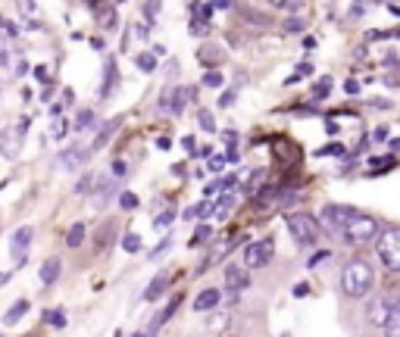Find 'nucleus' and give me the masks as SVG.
I'll return each instance as SVG.
<instances>
[{
    "label": "nucleus",
    "instance_id": "1",
    "mask_svg": "<svg viewBox=\"0 0 400 337\" xmlns=\"http://www.w3.org/2000/svg\"><path fill=\"white\" fill-rule=\"evenodd\" d=\"M376 287V272L366 259H350L341 272V291L350 296V300H363V296L372 294Z\"/></svg>",
    "mask_w": 400,
    "mask_h": 337
},
{
    "label": "nucleus",
    "instance_id": "2",
    "mask_svg": "<svg viewBox=\"0 0 400 337\" xmlns=\"http://www.w3.org/2000/svg\"><path fill=\"white\" fill-rule=\"evenodd\" d=\"M378 231H382V228H378V222L372 219V215L353 210L348 215V222H344V228H341V238L348 241V244L359 247V244H369V241H376Z\"/></svg>",
    "mask_w": 400,
    "mask_h": 337
},
{
    "label": "nucleus",
    "instance_id": "3",
    "mask_svg": "<svg viewBox=\"0 0 400 337\" xmlns=\"http://www.w3.org/2000/svg\"><path fill=\"white\" fill-rule=\"evenodd\" d=\"M285 225H288L291 238H294L300 247H316L319 241H322V225L306 213H288L285 215Z\"/></svg>",
    "mask_w": 400,
    "mask_h": 337
},
{
    "label": "nucleus",
    "instance_id": "4",
    "mask_svg": "<svg viewBox=\"0 0 400 337\" xmlns=\"http://www.w3.org/2000/svg\"><path fill=\"white\" fill-rule=\"evenodd\" d=\"M376 250H378V259L385 262V268H388V272H400V228L397 225L378 231Z\"/></svg>",
    "mask_w": 400,
    "mask_h": 337
},
{
    "label": "nucleus",
    "instance_id": "5",
    "mask_svg": "<svg viewBox=\"0 0 400 337\" xmlns=\"http://www.w3.org/2000/svg\"><path fill=\"white\" fill-rule=\"evenodd\" d=\"M272 256H276V244H272V238L250 241V244L244 247L241 266L244 268H263V266H269V262H272Z\"/></svg>",
    "mask_w": 400,
    "mask_h": 337
},
{
    "label": "nucleus",
    "instance_id": "6",
    "mask_svg": "<svg viewBox=\"0 0 400 337\" xmlns=\"http://www.w3.org/2000/svg\"><path fill=\"white\" fill-rule=\"evenodd\" d=\"M25 128H29V122H19L16 128H6L3 134H0V150H3V157H19V150H22V134H25Z\"/></svg>",
    "mask_w": 400,
    "mask_h": 337
},
{
    "label": "nucleus",
    "instance_id": "7",
    "mask_svg": "<svg viewBox=\"0 0 400 337\" xmlns=\"http://www.w3.org/2000/svg\"><path fill=\"white\" fill-rule=\"evenodd\" d=\"M350 213H353L350 206H335V203H329V206L322 210V225L329 228L331 234H341V228H344V222H348Z\"/></svg>",
    "mask_w": 400,
    "mask_h": 337
},
{
    "label": "nucleus",
    "instance_id": "8",
    "mask_svg": "<svg viewBox=\"0 0 400 337\" xmlns=\"http://www.w3.org/2000/svg\"><path fill=\"white\" fill-rule=\"evenodd\" d=\"M238 203H241V194L229 191V194H222V197H219L216 203L210 206V215H213V219H216V222H225L231 213L238 210Z\"/></svg>",
    "mask_w": 400,
    "mask_h": 337
},
{
    "label": "nucleus",
    "instance_id": "9",
    "mask_svg": "<svg viewBox=\"0 0 400 337\" xmlns=\"http://www.w3.org/2000/svg\"><path fill=\"white\" fill-rule=\"evenodd\" d=\"M394 303H397V300H388V296H378V300H372L369 309H366V319H369L372 325L385 328V322H388V315H391V309H394Z\"/></svg>",
    "mask_w": 400,
    "mask_h": 337
},
{
    "label": "nucleus",
    "instance_id": "10",
    "mask_svg": "<svg viewBox=\"0 0 400 337\" xmlns=\"http://www.w3.org/2000/svg\"><path fill=\"white\" fill-rule=\"evenodd\" d=\"M88 157H91V150H85V147H66V150L57 157V166L66 168V172H72V168L88 163Z\"/></svg>",
    "mask_w": 400,
    "mask_h": 337
},
{
    "label": "nucleus",
    "instance_id": "11",
    "mask_svg": "<svg viewBox=\"0 0 400 337\" xmlns=\"http://www.w3.org/2000/svg\"><path fill=\"white\" fill-rule=\"evenodd\" d=\"M31 238H35V228H31V225H22L16 234H13V247H10V253H13V259H16V262H22V259H25V250L31 247Z\"/></svg>",
    "mask_w": 400,
    "mask_h": 337
},
{
    "label": "nucleus",
    "instance_id": "12",
    "mask_svg": "<svg viewBox=\"0 0 400 337\" xmlns=\"http://www.w3.org/2000/svg\"><path fill=\"white\" fill-rule=\"evenodd\" d=\"M248 268L244 266H238V262H229L225 266V287H229L231 294H238V291H244L248 287Z\"/></svg>",
    "mask_w": 400,
    "mask_h": 337
},
{
    "label": "nucleus",
    "instance_id": "13",
    "mask_svg": "<svg viewBox=\"0 0 400 337\" xmlns=\"http://www.w3.org/2000/svg\"><path fill=\"white\" fill-rule=\"evenodd\" d=\"M191 97H194L191 87H172V91H169V116H182Z\"/></svg>",
    "mask_w": 400,
    "mask_h": 337
},
{
    "label": "nucleus",
    "instance_id": "14",
    "mask_svg": "<svg viewBox=\"0 0 400 337\" xmlns=\"http://www.w3.org/2000/svg\"><path fill=\"white\" fill-rule=\"evenodd\" d=\"M219 300H222V291H216V287H206V291H200L194 296V309L197 313H206V309H216Z\"/></svg>",
    "mask_w": 400,
    "mask_h": 337
},
{
    "label": "nucleus",
    "instance_id": "15",
    "mask_svg": "<svg viewBox=\"0 0 400 337\" xmlns=\"http://www.w3.org/2000/svg\"><path fill=\"white\" fill-rule=\"evenodd\" d=\"M169 285V275L166 272H159V275H153V281L148 285V291H144V300H159V296H163V287Z\"/></svg>",
    "mask_w": 400,
    "mask_h": 337
},
{
    "label": "nucleus",
    "instance_id": "16",
    "mask_svg": "<svg viewBox=\"0 0 400 337\" xmlns=\"http://www.w3.org/2000/svg\"><path fill=\"white\" fill-rule=\"evenodd\" d=\"M59 268H63V262H59V259H48V262H44L41 272H38L41 285H53V281L59 278Z\"/></svg>",
    "mask_w": 400,
    "mask_h": 337
},
{
    "label": "nucleus",
    "instance_id": "17",
    "mask_svg": "<svg viewBox=\"0 0 400 337\" xmlns=\"http://www.w3.org/2000/svg\"><path fill=\"white\" fill-rule=\"evenodd\" d=\"M188 13L194 16L197 25H203V22H210V19H213V3H191Z\"/></svg>",
    "mask_w": 400,
    "mask_h": 337
},
{
    "label": "nucleus",
    "instance_id": "18",
    "mask_svg": "<svg viewBox=\"0 0 400 337\" xmlns=\"http://www.w3.org/2000/svg\"><path fill=\"white\" fill-rule=\"evenodd\" d=\"M385 337H400V303H394L388 322H385Z\"/></svg>",
    "mask_w": 400,
    "mask_h": 337
},
{
    "label": "nucleus",
    "instance_id": "19",
    "mask_svg": "<svg viewBox=\"0 0 400 337\" xmlns=\"http://www.w3.org/2000/svg\"><path fill=\"white\" fill-rule=\"evenodd\" d=\"M229 322H231V315L229 313H213L210 319H206V328H210V331H225V328H229Z\"/></svg>",
    "mask_w": 400,
    "mask_h": 337
},
{
    "label": "nucleus",
    "instance_id": "20",
    "mask_svg": "<svg viewBox=\"0 0 400 337\" xmlns=\"http://www.w3.org/2000/svg\"><path fill=\"white\" fill-rule=\"evenodd\" d=\"M131 41H148V25H129V35H125V47H131Z\"/></svg>",
    "mask_w": 400,
    "mask_h": 337
},
{
    "label": "nucleus",
    "instance_id": "21",
    "mask_svg": "<svg viewBox=\"0 0 400 337\" xmlns=\"http://www.w3.org/2000/svg\"><path fill=\"white\" fill-rule=\"evenodd\" d=\"M110 87H116V63H106L103 87H100V97H110Z\"/></svg>",
    "mask_w": 400,
    "mask_h": 337
},
{
    "label": "nucleus",
    "instance_id": "22",
    "mask_svg": "<svg viewBox=\"0 0 400 337\" xmlns=\"http://www.w3.org/2000/svg\"><path fill=\"white\" fill-rule=\"evenodd\" d=\"M66 244H69V247H82L85 244V225H82V222H76V225L69 228V234H66Z\"/></svg>",
    "mask_w": 400,
    "mask_h": 337
},
{
    "label": "nucleus",
    "instance_id": "23",
    "mask_svg": "<svg viewBox=\"0 0 400 337\" xmlns=\"http://www.w3.org/2000/svg\"><path fill=\"white\" fill-rule=\"evenodd\" d=\"M25 313H29V300H19L16 306H10V313L3 315V322H6V325H13V322H19Z\"/></svg>",
    "mask_w": 400,
    "mask_h": 337
},
{
    "label": "nucleus",
    "instance_id": "24",
    "mask_svg": "<svg viewBox=\"0 0 400 337\" xmlns=\"http://www.w3.org/2000/svg\"><path fill=\"white\" fill-rule=\"evenodd\" d=\"M94 125H97L94 110H82V113H78V119H76V128H78V131H85V128H94Z\"/></svg>",
    "mask_w": 400,
    "mask_h": 337
},
{
    "label": "nucleus",
    "instance_id": "25",
    "mask_svg": "<svg viewBox=\"0 0 400 337\" xmlns=\"http://www.w3.org/2000/svg\"><path fill=\"white\" fill-rule=\"evenodd\" d=\"M125 175H129V163H125V159H116V163H110V172H106V178L119 181V178H125Z\"/></svg>",
    "mask_w": 400,
    "mask_h": 337
},
{
    "label": "nucleus",
    "instance_id": "26",
    "mask_svg": "<svg viewBox=\"0 0 400 337\" xmlns=\"http://www.w3.org/2000/svg\"><path fill=\"white\" fill-rule=\"evenodd\" d=\"M138 69H141L144 76H150V72L157 69V57H153V53H138Z\"/></svg>",
    "mask_w": 400,
    "mask_h": 337
},
{
    "label": "nucleus",
    "instance_id": "27",
    "mask_svg": "<svg viewBox=\"0 0 400 337\" xmlns=\"http://www.w3.org/2000/svg\"><path fill=\"white\" fill-rule=\"evenodd\" d=\"M197 125L203 128V131H216V119H213L210 110H200L197 113Z\"/></svg>",
    "mask_w": 400,
    "mask_h": 337
},
{
    "label": "nucleus",
    "instance_id": "28",
    "mask_svg": "<svg viewBox=\"0 0 400 337\" xmlns=\"http://www.w3.org/2000/svg\"><path fill=\"white\" fill-rule=\"evenodd\" d=\"M66 128H69V122H66L63 116H57V119H53V125H50V138H53V141H59V138L66 134Z\"/></svg>",
    "mask_w": 400,
    "mask_h": 337
},
{
    "label": "nucleus",
    "instance_id": "29",
    "mask_svg": "<svg viewBox=\"0 0 400 337\" xmlns=\"http://www.w3.org/2000/svg\"><path fill=\"white\" fill-rule=\"evenodd\" d=\"M213 238V225H200L197 231H194V241H191V247H197V244H206V241Z\"/></svg>",
    "mask_w": 400,
    "mask_h": 337
},
{
    "label": "nucleus",
    "instance_id": "30",
    "mask_svg": "<svg viewBox=\"0 0 400 337\" xmlns=\"http://www.w3.org/2000/svg\"><path fill=\"white\" fill-rule=\"evenodd\" d=\"M329 87H331V78H319V85L313 87V100H325L329 97Z\"/></svg>",
    "mask_w": 400,
    "mask_h": 337
},
{
    "label": "nucleus",
    "instance_id": "31",
    "mask_svg": "<svg viewBox=\"0 0 400 337\" xmlns=\"http://www.w3.org/2000/svg\"><path fill=\"white\" fill-rule=\"evenodd\" d=\"M122 247H125L129 253H138V250H141V238H138L135 231H129V234L122 238Z\"/></svg>",
    "mask_w": 400,
    "mask_h": 337
},
{
    "label": "nucleus",
    "instance_id": "32",
    "mask_svg": "<svg viewBox=\"0 0 400 337\" xmlns=\"http://www.w3.org/2000/svg\"><path fill=\"white\" fill-rule=\"evenodd\" d=\"M116 125H119V122H106L103 128H100V134H97V141H94V147H91V150H100V147L106 144V138H110V131H113Z\"/></svg>",
    "mask_w": 400,
    "mask_h": 337
},
{
    "label": "nucleus",
    "instance_id": "33",
    "mask_svg": "<svg viewBox=\"0 0 400 337\" xmlns=\"http://www.w3.org/2000/svg\"><path fill=\"white\" fill-rule=\"evenodd\" d=\"M259 181H263V168H257V172L248 178V185H244V191H250V194H259Z\"/></svg>",
    "mask_w": 400,
    "mask_h": 337
},
{
    "label": "nucleus",
    "instance_id": "34",
    "mask_svg": "<svg viewBox=\"0 0 400 337\" xmlns=\"http://www.w3.org/2000/svg\"><path fill=\"white\" fill-rule=\"evenodd\" d=\"M119 206H122V210H135V206H138V197H135L131 191H122V194H119Z\"/></svg>",
    "mask_w": 400,
    "mask_h": 337
},
{
    "label": "nucleus",
    "instance_id": "35",
    "mask_svg": "<svg viewBox=\"0 0 400 337\" xmlns=\"http://www.w3.org/2000/svg\"><path fill=\"white\" fill-rule=\"evenodd\" d=\"M172 210H166V213H159L157 219H153V228H157V231H163V228H169V222H172Z\"/></svg>",
    "mask_w": 400,
    "mask_h": 337
},
{
    "label": "nucleus",
    "instance_id": "36",
    "mask_svg": "<svg viewBox=\"0 0 400 337\" xmlns=\"http://www.w3.org/2000/svg\"><path fill=\"white\" fill-rule=\"evenodd\" d=\"M225 163H229V159H225V157H219V153H216V157H210V163H206V168H210V172H222V168H225Z\"/></svg>",
    "mask_w": 400,
    "mask_h": 337
},
{
    "label": "nucleus",
    "instance_id": "37",
    "mask_svg": "<svg viewBox=\"0 0 400 337\" xmlns=\"http://www.w3.org/2000/svg\"><path fill=\"white\" fill-rule=\"evenodd\" d=\"M48 322L50 325H57V328H63L66 325V313L63 309H53V313H48Z\"/></svg>",
    "mask_w": 400,
    "mask_h": 337
},
{
    "label": "nucleus",
    "instance_id": "38",
    "mask_svg": "<svg viewBox=\"0 0 400 337\" xmlns=\"http://www.w3.org/2000/svg\"><path fill=\"white\" fill-rule=\"evenodd\" d=\"M203 87H222V76H219V72H206V76H203Z\"/></svg>",
    "mask_w": 400,
    "mask_h": 337
},
{
    "label": "nucleus",
    "instance_id": "39",
    "mask_svg": "<svg viewBox=\"0 0 400 337\" xmlns=\"http://www.w3.org/2000/svg\"><path fill=\"white\" fill-rule=\"evenodd\" d=\"M91 187H94V175H85V178L78 181V187H76V191H78V194H88Z\"/></svg>",
    "mask_w": 400,
    "mask_h": 337
},
{
    "label": "nucleus",
    "instance_id": "40",
    "mask_svg": "<svg viewBox=\"0 0 400 337\" xmlns=\"http://www.w3.org/2000/svg\"><path fill=\"white\" fill-rule=\"evenodd\" d=\"M303 19H285V31H303Z\"/></svg>",
    "mask_w": 400,
    "mask_h": 337
},
{
    "label": "nucleus",
    "instance_id": "41",
    "mask_svg": "<svg viewBox=\"0 0 400 337\" xmlns=\"http://www.w3.org/2000/svg\"><path fill=\"white\" fill-rule=\"evenodd\" d=\"M141 10H144V13H148V22H153V19H157V13H159V10H163V6H159V3H144V6H141Z\"/></svg>",
    "mask_w": 400,
    "mask_h": 337
},
{
    "label": "nucleus",
    "instance_id": "42",
    "mask_svg": "<svg viewBox=\"0 0 400 337\" xmlns=\"http://www.w3.org/2000/svg\"><path fill=\"white\" fill-rule=\"evenodd\" d=\"M372 166H376V168H391V166H394V157H376V159H372Z\"/></svg>",
    "mask_w": 400,
    "mask_h": 337
},
{
    "label": "nucleus",
    "instance_id": "43",
    "mask_svg": "<svg viewBox=\"0 0 400 337\" xmlns=\"http://www.w3.org/2000/svg\"><path fill=\"white\" fill-rule=\"evenodd\" d=\"M310 72H313V66H310V63H300V66H297V76H291V78H288V82H297V78L310 76Z\"/></svg>",
    "mask_w": 400,
    "mask_h": 337
},
{
    "label": "nucleus",
    "instance_id": "44",
    "mask_svg": "<svg viewBox=\"0 0 400 337\" xmlns=\"http://www.w3.org/2000/svg\"><path fill=\"white\" fill-rule=\"evenodd\" d=\"M235 94H238V87H235V91H225L222 97H219V106H231V103H235Z\"/></svg>",
    "mask_w": 400,
    "mask_h": 337
},
{
    "label": "nucleus",
    "instance_id": "45",
    "mask_svg": "<svg viewBox=\"0 0 400 337\" xmlns=\"http://www.w3.org/2000/svg\"><path fill=\"white\" fill-rule=\"evenodd\" d=\"M169 247H172V238H166V241H163V244H159V247H157V250H153L150 256H153V259H159V256H163L166 250H169Z\"/></svg>",
    "mask_w": 400,
    "mask_h": 337
},
{
    "label": "nucleus",
    "instance_id": "46",
    "mask_svg": "<svg viewBox=\"0 0 400 337\" xmlns=\"http://www.w3.org/2000/svg\"><path fill=\"white\" fill-rule=\"evenodd\" d=\"M182 147L191 153V157H194V153H197V144H194V138H191V134H188V138H182Z\"/></svg>",
    "mask_w": 400,
    "mask_h": 337
},
{
    "label": "nucleus",
    "instance_id": "47",
    "mask_svg": "<svg viewBox=\"0 0 400 337\" xmlns=\"http://www.w3.org/2000/svg\"><path fill=\"white\" fill-rule=\"evenodd\" d=\"M319 153H322V157H329V153H344V147L341 144H329V147H322Z\"/></svg>",
    "mask_w": 400,
    "mask_h": 337
},
{
    "label": "nucleus",
    "instance_id": "48",
    "mask_svg": "<svg viewBox=\"0 0 400 337\" xmlns=\"http://www.w3.org/2000/svg\"><path fill=\"white\" fill-rule=\"evenodd\" d=\"M203 191H206V197H213L216 191H222V181H213V185H206Z\"/></svg>",
    "mask_w": 400,
    "mask_h": 337
},
{
    "label": "nucleus",
    "instance_id": "49",
    "mask_svg": "<svg viewBox=\"0 0 400 337\" xmlns=\"http://www.w3.org/2000/svg\"><path fill=\"white\" fill-rule=\"evenodd\" d=\"M322 259H329V253H325V250H322V253H316V256H313V259H310V262H306V268H313V266H316V262H322Z\"/></svg>",
    "mask_w": 400,
    "mask_h": 337
},
{
    "label": "nucleus",
    "instance_id": "50",
    "mask_svg": "<svg viewBox=\"0 0 400 337\" xmlns=\"http://www.w3.org/2000/svg\"><path fill=\"white\" fill-rule=\"evenodd\" d=\"M35 78H41V82H50V72L44 69V66H38V69H35Z\"/></svg>",
    "mask_w": 400,
    "mask_h": 337
},
{
    "label": "nucleus",
    "instance_id": "51",
    "mask_svg": "<svg viewBox=\"0 0 400 337\" xmlns=\"http://www.w3.org/2000/svg\"><path fill=\"white\" fill-rule=\"evenodd\" d=\"M344 91H348V94H359V82H353V78H348V85H344Z\"/></svg>",
    "mask_w": 400,
    "mask_h": 337
},
{
    "label": "nucleus",
    "instance_id": "52",
    "mask_svg": "<svg viewBox=\"0 0 400 337\" xmlns=\"http://www.w3.org/2000/svg\"><path fill=\"white\" fill-rule=\"evenodd\" d=\"M372 138H376V141H385V138H388V128H385V125H378V128H376V134H372Z\"/></svg>",
    "mask_w": 400,
    "mask_h": 337
},
{
    "label": "nucleus",
    "instance_id": "53",
    "mask_svg": "<svg viewBox=\"0 0 400 337\" xmlns=\"http://www.w3.org/2000/svg\"><path fill=\"white\" fill-rule=\"evenodd\" d=\"M213 10H231V3H229V0H216V3H213Z\"/></svg>",
    "mask_w": 400,
    "mask_h": 337
},
{
    "label": "nucleus",
    "instance_id": "54",
    "mask_svg": "<svg viewBox=\"0 0 400 337\" xmlns=\"http://www.w3.org/2000/svg\"><path fill=\"white\" fill-rule=\"evenodd\" d=\"M306 294H310V287H306V285H297L294 287V296H306Z\"/></svg>",
    "mask_w": 400,
    "mask_h": 337
},
{
    "label": "nucleus",
    "instance_id": "55",
    "mask_svg": "<svg viewBox=\"0 0 400 337\" xmlns=\"http://www.w3.org/2000/svg\"><path fill=\"white\" fill-rule=\"evenodd\" d=\"M72 100H76V97H72V91H69V87H66V91H63V106H69Z\"/></svg>",
    "mask_w": 400,
    "mask_h": 337
},
{
    "label": "nucleus",
    "instance_id": "56",
    "mask_svg": "<svg viewBox=\"0 0 400 337\" xmlns=\"http://www.w3.org/2000/svg\"><path fill=\"white\" fill-rule=\"evenodd\" d=\"M169 144H172L169 138H159V141H157V147H159V150H169Z\"/></svg>",
    "mask_w": 400,
    "mask_h": 337
},
{
    "label": "nucleus",
    "instance_id": "57",
    "mask_svg": "<svg viewBox=\"0 0 400 337\" xmlns=\"http://www.w3.org/2000/svg\"><path fill=\"white\" fill-rule=\"evenodd\" d=\"M388 10L394 13V16H400V6H397V3H388Z\"/></svg>",
    "mask_w": 400,
    "mask_h": 337
}]
</instances>
